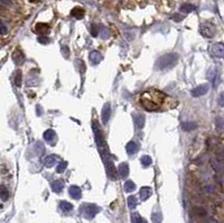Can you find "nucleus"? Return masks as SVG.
<instances>
[{"instance_id": "1", "label": "nucleus", "mask_w": 224, "mask_h": 223, "mask_svg": "<svg viewBox=\"0 0 224 223\" xmlns=\"http://www.w3.org/2000/svg\"><path fill=\"white\" fill-rule=\"evenodd\" d=\"M174 101L170 96H168L163 91L150 89L141 94L140 103L147 111H157L161 108L168 107V103Z\"/></svg>"}, {"instance_id": "2", "label": "nucleus", "mask_w": 224, "mask_h": 223, "mask_svg": "<svg viewBox=\"0 0 224 223\" xmlns=\"http://www.w3.org/2000/svg\"><path fill=\"white\" fill-rule=\"evenodd\" d=\"M177 59H178L177 54H174V53L165 54V55L160 56L159 59H157L156 67L158 68V70H164V68L174 66L175 65V63L177 62Z\"/></svg>"}, {"instance_id": "3", "label": "nucleus", "mask_w": 224, "mask_h": 223, "mask_svg": "<svg viewBox=\"0 0 224 223\" xmlns=\"http://www.w3.org/2000/svg\"><path fill=\"white\" fill-rule=\"evenodd\" d=\"M92 128H93V132H94V138H95V144H96V147H98L99 152H102L107 149V144H105V140L103 138V135H102V131L100 129V126L96 121H93L92 122Z\"/></svg>"}, {"instance_id": "4", "label": "nucleus", "mask_w": 224, "mask_h": 223, "mask_svg": "<svg viewBox=\"0 0 224 223\" xmlns=\"http://www.w3.org/2000/svg\"><path fill=\"white\" fill-rule=\"evenodd\" d=\"M101 209L94 204H85L83 206V214L86 219H93Z\"/></svg>"}, {"instance_id": "5", "label": "nucleus", "mask_w": 224, "mask_h": 223, "mask_svg": "<svg viewBox=\"0 0 224 223\" xmlns=\"http://www.w3.org/2000/svg\"><path fill=\"white\" fill-rule=\"evenodd\" d=\"M210 53L214 57H218V59L224 57V44L222 43L213 44L212 46H211V48H210Z\"/></svg>"}, {"instance_id": "6", "label": "nucleus", "mask_w": 224, "mask_h": 223, "mask_svg": "<svg viewBox=\"0 0 224 223\" xmlns=\"http://www.w3.org/2000/svg\"><path fill=\"white\" fill-rule=\"evenodd\" d=\"M209 84H201V85H198V87H194L193 90L190 91V93H192V95L194 96V98H197V96H202L204 95V94H206V93L209 92Z\"/></svg>"}, {"instance_id": "7", "label": "nucleus", "mask_w": 224, "mask_h": 223, "mask_svg": "<svg viewBox=\"0 0 224 223\" xmlns=\"http://www.w3.org/2000/svg\"><path fill=\"white\" fill-rule=\"evenodd\" d=\"M201 34L207 38H212L215 34L214 26L211 25V24H203L201 26Z\"/></svg>"}, {"instance_id": "8", "label": "nucleus", "mask_w": 224, "mask_h": 223, "mask_svg": "<svg viewBox=\"0 0 224 223\" xmlns=\"http://www.w3.org/2000/svg\"><path fill=\"white\" fill-rule=\"evenodd\" d=\"M104 166H105V171H107L108 176L113 180H117V172H116V168H114V165L112 163V160L110 159V160L105 161Z\"/></svg>"}, {"instance_id": "9", "label": "nucleus", "mask_w": 224, "mask_h": 223, "mask_svg": "<svg viewBox=\"0 0 224 223\" xmlns=\"http://www.w3.org/2000/svg\"><path fill=\"white\" fill-rule=\"evenodd\" d=\"M110 117H111V107H110V103H105L103 105V109H102V121H103V124H107L110 120Z\"/></svg>"}, {"instance_id": "10", "label": "nucleus", "mask_w": 224, "mask_h": 223, "mask_svg": "<svg viewBox=\"0 0 224 223\" xmlns=\"http://www.w3.org/2000/svg\"><path fill=\"white\" fill-rule=\"evenodd\" d=\"M68 194L71 195V197H73L74 200H80L81 196H82V191L79 186H70L68 189Z\"/></svg>"}, {"instance_id": "11", "label": "nucleus", "mask_w": 224, "mask_h": 223, "mask_svg": "<svg viewBox=\"0 0 224 223\" xmlns=\"http://www.w3.org/2000/svg\"><path fill=\"white\" fill-rule=\"evenodd\" d=\"M118 173H119L121 178H126L129 175V166H128V164L127 163L120 164L119 167H118Z\"/></svg>"}, {"instance_id": "12", "label": "nucleus", "mask_w": 224, "mask_h": 223, "mask_svg": "<svg viewBox=\"0 0 224 223\" xmlns=\"http://www.w3.org/2000/svg\"><path fill=\"white\" fill-rule=\"evenodd\" d=\"M89 59L93 64H99V63L103 59V57H102V55L98 52V51H92V52L90 53Z\"/></svg>"}, {"instance_id": "13", "label": "nucleus", "mask_w": 224, "mask_h": 223, "mask_svg": "<svg viewBox=\"0 0 224 223\" xmlns=\"http://www.w3.org/2000/svg\"><path fill=\"white\" fill-rule=\"evenodd\" d=\"M138 149H139L138 144L135 143V141H129L126 146V150L128 152V155H133V154H136V152H138Z\"/></svg>"}, {"instance_id": "14", "label": "nucleus", "mask_w": 224, "mask_h": 223, "mask_svg": "<svg viewBox=\"0 0 224 223\" xmlns=\"http://www.w3.org/2000/svg\"><path fill=\"white\" fill-rule=\"evenodd\" d=\"M51 186H52L53 192L59 193L62 192V189H64V182H63V180H56L53 182Z\"/></svg>"}, {"instance_id": "15", "label": "nucleus", "mask_w": 224, "mask_h": 223, "mask_svg": "<svg viewBox=\"0 0 224 223\" xmlns=\"http://www.w3.org/2000/svg\"><path fill=\"white\" fill-rule=\"evenodd\" d=\"M151 194H153V192H151L150 187H148V186H144V187L140 189V198H141L142 201L148 200V198L150 197Z\"/></svg>"}, {"instance_id": "16", "label": "nucleus", "mask_w": 224, "mask_h": 223, "mask_svg": "<svg viewBox=\"0 0 224 223\" xmlns=\"http://www.w3.org/2000/svg\"><path fill=\"white\" fill-rule=\"evenodd\" d=\"M133 121L137 129H142L145 126V117L142 115H136L133 116Z\"/></svg>"}, {"instance_id": "17", "label": "nucleus", "mask_w": 224, "mask_h": 223, "mask_svg": "<svg viewBox=\"0 0 224 223\" xmlns=\"http://www.w3.org/2000/svg\"><path fill=\"white\" fill-rule=\"evenodd\" d=\"M55 138H56V132L53 129H48V130H46L44 132V139L46 140V141H48V143L53 141V139H55Z\"/></svg>"}, {"instance_id": "18", "label": "nucleus", "mask_w": 224, "mask_h": 223, "mask_svg": "<svg viewBox=\"0 0 224 223\" xmlns=\"http://www.w3.org/2000/svg\"><path fill=\"white\" fill-rule=\"evenodd\" d=\"M59 209H61L63 212L67 213V212H71V211L73 210V205L66 201H62L61 203H59Z\"/></svg>"}, {"instance_id": "19", "label": "nucleus", "mask_w": 224, "mask_h": 223, "mask_svg": "<svg viewBox=\"0 0 224 223\" xmlns=\"http://www.w3.org/2000/svg\"><path fill=\"white\" fill-rule=\"evenodd\" d=\"M207 76H209L210 81L213 83V87H216L218 85V82H216V76H218V73H216V70L215 68H211L209 71V74H207Z\"/></svg>"}, {"instance_id": "20", "label": "nucleus", "mask_w": 224, "mask_h": 223, "mask_svg": "<svg viewBox=\"0 0 224 223\" xmlns=\"http://www.w3.org/2000/svg\"><path fill=\"white\" fill-rule=\"evenodd\" d=\"M34 31L38 33V34H45L48 31V26L45 25V24H38V25L35 27Z\"/></svg>"}, {"instance_id": "21", "label": "nucleus", "mask_w": 224, "mask_h": 223, "mask_svg": "<svg viewBox=\"0 0 224 223\" xmlns=\"http://www.w3.org/2000/svg\"><path fill=\"white\" fill-rule=\"evenodd\" d=\"M71 15L73 16V17H75V18L81 19V18H83V16H84V10H83L82 8H75V9L72 10Z\"/></svg>"}, {"instance_id": "22", "label": "nucleus", "mask_w": 224, "mask_h": 223, "mask_svg": "<svg viewBox=\"0 0 224 223\" xmlns=\"http://www.w3.org/2000/svg\"><path fill=\"white\" fill-rule=\"evenodd\" d=\"M45 166L46 167H53L54 165H55V163H56V157L55 156H48V157H46L45 158Z\"/></svg>"}, {"instance_id": "23", "label": "nucleus", "mask_w": 224, "mask_h": 223, "mask_svg": "<svg viewBox=\"0 0 224 223\" xmlns=\"http://www.w3.org/2000/svg\"><path fill=\"white\" fill-rule=\"evenodd\" d=\"M196 124L195 122H185V124H181V128H183V130L185 131H190V130H194V129H196Z\"/></svg>"}, {"instance_id": "24", "label": "nucleus", "mask_w": 224, "mask_h": 223, "mask_svg": "<svg viewBox=\"0 0 224 223\" xmlns=\"http://www.w3.org/2000/svg\"><path fill=\"white\" fill-rule=\"evenodd\" d=\"M137 205H138V200H137V197H135V196H129L128 197V206H129V209L133 210V209L137 208Z\"/></svg>"}, {"instance_id": "25", "label": "nucleus", "mask_w": 224, "mask_h": 223, "mask_svg": "<svg viewBox=\"0 0 224 223\" xmlns=\"http://www.w3.org/2000/svg\"><path fill=\"white\" fill-rule=\"evenodd\" d=\"M0 196H1V201H2V202L8 201V198H9V192H8V189H7L5 186H1Z\"/></svg>"}, {"instance_id": "26", "label": "nucleus", "mask_w": 224, "mask_h": 223, "mask_svg": "<svg viewBox=\"0 0 224 223\" xmlns=\"http://www.w3.org/2000/svg\"><path fill=\"white\" fill-rule=\"evenodd\" d=\"M140 161H141V165L144 166V167H148V166H150L151 163H153V159H151V157H149V156L145 155L142 156L141 158H140Z\"/></svg>"}, {"instance_id": "27", "label": "nucleus", "mask_w": 224, "mask_h": 223, "mask_svg": "<svg viewBox=\"0 0 224 223\" xmlns=\"http://www.w3.org/2000/svg\"><path fill=\"white\" fill-rule=\"evenodd\" d=\"M124 189H126V192H132L136 189V184L132 180H127L124 183Z\"/></svg>"}, {"instance_id": "28", "label": "nucleus", "mask_w": 224, "mask_h": 223, "mask_svg": "<svg viewBox=\"0 0 224 223\" xmlns=\"http://www.w3.org/2000/svg\"><path fill=\"white\" fill-rule=\"evenodd\" d=\"M131 222L132 223H145V220L142 219L138 213L131 214Z\"/></svg>"}, {"instance_id": "29", "label": "nucleus", "mask_w": 224, "mask_h": 223, "mask_svg": "<svg viewBox=\"0 0 224 223\" xmlns=\"http://www.w3.org/2000/svg\"><path fill=\"white\" fill-rule=\"evenodd\" d=\"M161 219H163V217H161V214L158 213V212H155V213L151 214V221H153V223H160L161 222Z\"/></svg>"}, {"instance_id": "30", "label": "nucleus", "mask_w": 224, "mask_h": 223, "mask_svg": "<svg viewBox=\"0 0 224 223\" xmlns=\"http://www.w3.org/2000/svg\"><path fill=\"white\" fill-rule=\"evenodd\" d=\"M66 168H67V163H66V161H61L59 164V166H57V168H56V172L62 174L63 172H65Z\"/></svg>"}, {"instance_id": "31", "label": "nucleus", "mask_w": 224, "mask_h": 223, "mask_svg": "<svg viewBox=\"0 0 224 223\" xmlns=\"http://www.w3.org/2000/svg\"><path fill=\"white\" fill-rule=\"evenodd\" d=\"M22 74L20 71H17V74L15 76V84L17 87H20L22 85Z\"/></svg>"}, {"instance_id": "32", "label": "nucleus", "mask_w": 224, "mask_h": 223, "mask_svg": "<svg viewBox=\"0 0 224 223\" xmlns=\"http://www.w3.org/2000/svg\"><path fill=\"white\" fill-rule=\"evenodd\" d=\"M215 124L218 129H224V119L222 117H218L215 119Z\"/></svg>"}, {"instance_id": "33", "label": "nucleus", "mask_w": 224, "mask_h": 223, "mask_svg": "<svg viewBox=\"0 0 224 223\" xmlns=\"http://www.w3.org/2000/svg\"><path fill=\"white\" fill-rule=\"evenodd\" d=\"M183 11H185V13H190V11H193L194 9H195V7L192 6V5H183L181 8Z\"/></svg>"}, {"instance_id": "34", "label": "nucleus", "mask_w": 224, "mask_h": 223, "mask_svg": "<svg viewBox=\"0 0 224 223\" xmlns=\"http://www.w3.org/2000/svg\"><path fill=\"white\" fill-rule=\"evenodd\" d=\"M218 103L220 107H223L224 108V91L220 93V95L218 98Z\"/></svg>"}, {"instance_id": "35", "label": "nucleus", "mask_w": 224, "mask_h": 223, "mask_svg": "<svg viewBox=\"0 0 224 223\" xmlns=\"http://www.w3.org/2000/svg\"><path fill=\"white\" fill-rule=\"evenodd\" d=\"M98 33H99V29H98V26L96 25H92V28H91V34L94 36V37H96L98 36Z\"/></svg>"}, {"instance_id": "36", "label": "nucleus", "mask_w": 224, "mask_h": 223, "mask_svg": "<svg viewBox=\"0 0 224 223\" xmlns=\"http://www.w3.org/2000/svg\"><path fill=\"white\" fill-rule=\"evenodd\" d=\"M38 42L42 44H48L49 43V39L46 37V36H40L39 38H38Z\"/></svg>"}, {"instance_id": "37", "label": "nucleus", "mask_w": 224, "mask_h": 223, "mask_svg": "<svg viewBox=\"0 0 224 223\" xmlns=\"http://www.w3.org/2000/svg\"><path fill=\"white\" fill-rule=\"evenodd\" d=\"M7 31H8V29H7L6 25H5V24H3V22H1V35L7 34Z\"/></svg>"}, {"instance_id": "38", "label": "nucleus", "mask_w": 224, "mask_h": 223, "mask_svg": "<svg viewBox=\"0 0 224 223\" xmlns=\"http://www.w3.org/2000/svg\"><path fill=\"white\" fill-rule=\"evenodd\" d=\"M109 36V31L107 29H102V38H107Z\"/></svg>"}, {"instance_id": "39", "label": "nucleus", "mask_w": 224, "mask_h": 223, "mask_svg": "<svg viewBox=\"0 0 224 223\" xmlns=\"http://www.w3.org/2000/svg\"><path fill=\"white\" fill-rule=\"evenodd\" d=\"M213 167L215 168V169H216V171H220V168H221V166H220V165H218V161H213Z\"/></svg>"}, {"instance_id": "40", "label": "nucleus", "mask_w": 224, "mask_h": 223, "mask_svg": "<svg viewBox=\"0 0 224 223\" xmlns=\"http://www.w3.org/2000/svg\"><path fill=\"white\" fill-rule=\"evenodd\" d=\"M62 50L64 51V56H65V57H67V56H68V51H67V48H66V46H62Z\"/></svg>"}, {"instance_id": "41", "label": "nucleus", "mask_w": 224, "mask_h": 223, "mask_svg": "<svg viewBox=\"0 0 224 223\" xmlns=\"http://www.w3.org/2000/svg\"><path fill=\"white\" fill-rule=\"evenodd\" d=\"M1 3H2V5H9L10 0H1Z\"/></svg>"}]
</instances>
